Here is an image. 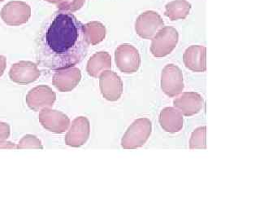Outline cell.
I'll list each match as a JSON object with an SVG mask.
<instances>
[{"instance_id":"cell-1","label":"cell","mask_w":260,"mask_h":220,"mask_svg":"<svg viewBox=\"0 0 260 220\" xmlns=\"http://www.w3.org/2000/svg\"><path fill=\"white\" fill-rule=\"evenodd\" d=\"M84 25L71 13L58 11L41 26L36 37V59L42 68L59 70L82 62L88 52Z\"/></svg>"},{"instance_id":"cell-2","label":"cell","mask_w":260,"mask_h":220,"mask_svg":"<svg viewBox=\"0 0 260 220\" xmlns=\"http://www.w3.org/2000/svg\"><path fill=\"white\" fill-rule=\"evenodd\" d=\"M152 131L151 121L146 118L137 119L128 127L122 138L121 146L124 149H135L146 144Z\"/></svg>"},{"instance_id":"cell-3","label":"cell","mask_w":260,"mask_h":220,"mask_svg":"<svg viewBox=\"0 0 260 220\" xmlns=\"http://www.w3.org/2000/svg\"><path fill=\"white\" fill-rule=\"evenodd\" d=\"M179 34L172 26L160 29L152 38L151 51L155 58H164L169 55L177 45Z\"/></svg>"},{"instance_id":"cell-4","label":"cell","mask_w":260,"mask_h":220,"mask_svg":"<svg viewBox=\"0 0 260 220\" xmlns=\"http://www.w3.org/2000/svg\"><path fill=\"white\" fill-rule=\"evenodd\" d=\"M0 17L8 26H21L30 20L31 8L23 1H11L3 8Z\"/></svg>"},{"instance_id":"cell-5","label":"cell","mask_w":260,"mask_h":220,"mask_svg":"<svg viewBox=\"0 0 260 220\" xmlns=\"http://www.w3.org/2000/svg\"><path fill=\"white\" fill-rule=\"evenodd\" d=\"M115 62L122 73L134 74L140 68V54L132 45H120L115 49Z\"/></svg>"},{"instance_id":"cell-6","label":"cell","mask_w":260,"mask_h":220,"mask_svg":"<svg viewBox=\"0 0 260 220\" xmlns=\"http://www.w3.org/2000/svg\"><path fill=\"white\" fill-rule=\"evenodd\" d=\"M161 89L169 97H175L184 90V79L178 66L169 64L163 69Z\"/></svg>"},{"instance_id":"cell-7","label":"cell","mask_w":260,"mask_h":220,"mask_svg":"<svg viewBox=\"0 0 260 220\" xmlns=\"http://www.w3.org/2000/svg\"><path fill=\"white\" fill-rule=\"evenodd\" d=\"M164 26V21L159 13L155 11H147L136 20L135 30L141 38L151 39Z\"/></svg>"},{"instance_id":"cell-8","label":"cell","mask_w":260,"mask_h":220,"mask_svg":"<svg viewBox=\"0 0 260 220\" xmlns=\"http://www.w3.org/2000/svg\"><path fill=\"white\" fill-rule=\"evenodd\" d=\"M101 93L106 100L116 101L123 93V82L117 74L111 70H104L99 75Z\"/></svg>"},{"instance_id":"cell-9","label":"cell","mask_w":260,"mask_h":220,"mask_svg":"<svg viewBox=\"0 0 260 220\" xmlns=\"http://www.w3.org/2000/svg\"><path fill=\"white\" fill-rule=\"evenodd\" d=\"M56 100L53 90L46 85L34 87L26 95V104L30 109L40 111L43 108H50Z\"/></svg>"},{"instance_id":"cell-10","label":"cell","mask_w":260,"mask_h":220,"mask_svg":"<svg viewBox=\"0 0 260 220\" xmlns=\"http://www.w3.org/2000/svg\"><path fill=\"white\" fill-rule=\"evenodd\" d=\"M40 75L41 71L38 70V65L27 61L13 64L9 71L11 80L17 84L27 85L34 83Z\"/></svg>"},{"instance_id":"cell-11","label":"cell","mask_w":260,"mask_h":220,"mask_svg":"<svg viewBox=\"0 0 260 220\" xmlns=\"http://www.w3.org/2000/svg\"><path fill=\"white\" fill-rule=\"evenodd\" d=\"M39 122L45 129L55 134L63 133L70 126V119L67 115L50 108L41 110Z\"/></svg>"},{"instance_id":"cell-12","label":"cell","mask_w":260,"mask_h":220,"mask_svg":"<svg viewBox=\"0 0 260 220\" xmlns=\"http://www.w3.org/2000/svg\"><path fill=\"white\" fill-rule=\"evenodd\" d=\"M90 126L88 119L78 117L72 123L71 128L65 136V143L69 146L78 148L86 144L90 136Z\"/></svg>"},{"instance_id":"cell-13","label":"cell","mask_w":260,"mask_h":220,"mask_svg":"<svg viewBox=\"0 0 260 220\" xmlns=\"http://www.w3.org/2000/svg\"><path fill=\"white\" fill-rule=\"evenodd\" d=\"M82 79V73L74 66L55 70L53 75L52 84L61 92L73 91Z\"/></svg>"},{"instance_id":"cell-14","label":"cell","mask_w":260,"mask_h":220,"mask_svg":"<svg viewBox=\"0 0 260 220\" xmlns=\"http://www.w3.org/2000/svg\"><path fill=\"white\" fill-rule=\"evenodd\" d=\"M175 107L182 115L189 117L197 115L204 106V99L196 92H184L173 101Z\"/></svg>"},{"instance_id":"cell-15","label":"cell","mask_w":260,"mask_h":220,"mask_svg":"<svg viewBox=\"0 0 260 220\" xmlns=\"http://www.w3.org/2000/svg\"><path fill=\"white\" fill-rule=\"evenodd\" d=\"M207 49L204 46L193 45L185 50L183 55V62L185 67L193 72H205Z\"/></svg>"},{"instance_id":"cell-16","label":"cell","mask_w":260,"mask_h":220,"mask_svg":"<svg viewBox=\"0 0 260 220\" xmlns=\"http://www.w3.org/2000/svg\"><path fill=\"white\" fill-rule=\"evenodd\" d=\"M160 123L162 128L169 133L178 132L183 127L182 114L174 108H164L160 115Z\"/></svg>"},{"instance_id":"cell-17","label":"cell","mask_w":260,"mask_h":220,"mask_svg":"<svg viewBox=\"0 0 260 220\" xmlns=\"http://www.w3.org/2000/svg\"><path fill=\"white\" fill-rule=\"evenodd\" d=\"M111 68V58L109 53L99 51L93 55L87 63L86 71L90 76L99 78L101 73Z\"/></svg>"},{"instance_id":"cell-18","label":"cell","mask_w":260,"mask_h":220,"mask_svg":"<svg viewBox=\"0 0 260 220\" xmlns=\"http://www.w3.org/2000/svg\"><path fill=\"white\" fill-rule=\"evenodd\" d=\"M191 7L187 0H173L166 5L164 15L171 21L184 20L189 15Z\"/></svg>"},{"instance_id":"cell-19","label":"cell","mask_w":260,"mask_h":220,"mask_svg":"<svg viewBox=\"0 0 260 220\" xmlns=\"http://www.w3.org/2000/svg\"><path fill=\"white\" fill-rule=\"evenodd\" d=\"M84 32L89 44H99L106 37V27L99 21H91L84 25Z\"/></svg>"},{"instance_id":"cell-20","label":"cell","mask_w":260,"mask_h":220,"mask_svg":"<svg viewBox=\"0 0 260 220\" xmlns=\"http://www.w3.org/2000/svg\"><path fill=\"white\" fill-rule=\"evenodd\" d=\"M189 148H206V127H199L193 131L189 141Z\"/></svg>"},{"instance_id":"cell-21","label":"cell","mask_w":260,"mask_h":220,"mask_svg":"<svg viewBox=\"0 0 260 220\" xmlns=\"http://www.w3.org/2000/svg\"><path fill=\"white\" fill-rule=\"evenodd\" d=\"M86 0H60L57 4V8L59 11L74 13L84 6Z\"/></svg>"},{"instance_id":"cell-22","label":"cell","mask_w":260,"mask_h":220,"mask_svg":"<svg viewBox=\"0 0 260 220\" xmlns=\"http://www.w3.org/2000/svg\"><path fill=\"white\" fill-rule=\"evenodd\" d=\"M17 148L22 149V148H38L42 149L43 146L42 145L40 140L33 135H26L25 137L21 139L19 144L17 145Z\"/></svg>"},{"instance_id":"cell-23","label":"cell","mask_w":260,"mask_h":220,"mask_svg":"<svg viewBox=\"0 0 260 220\" xmlns=\"http://www.w3.org/2000/svg\"><path fill=\"white\" fill-rule=\"evenodd\" d=\"M11 128L8 123L0 122V148L6 143L10 136Z\"/></svg>"},{"instance_id":"cell-24","label":"cell","mask_w":260,"mask_h":220,"mask_svg":"<svg viewBox=\"0 0 260 220\" xmlns=\"http://www.w3.org/2000/svg\"><path fill=\"white\" fill-rule=\"evenodd\" d=\"M7 67V58L5 56L0 55V78L5 73Z\"/></svg>"},{"instance_id":"cell-25","label":"cell","mask_w":260,"mask_h":220,"mask_svg":"<svg viewBox=\"0 0 260 220\" xmlns=\"http://www.w3.org/2000/svg\"><path fill=\"white\" fill-rule=\"evenodd\" d=\"M46 2L50 3V4H54V5H57L60 0H45Z\"/></svg>"},{"instance_id":"cell-26","label":"cell","mask_w":260,"mask_h":220,"mask_svg":"<svg viewBox=\"0 0 260 220\" xmlns=\"http://www.w3.org/2000/svg\"><path fill=\"white\" fill-rule=\"evenodd\" d=\"M3 1H5V0H0V3L3 2Z\"/></svg>"}]
</instances>
